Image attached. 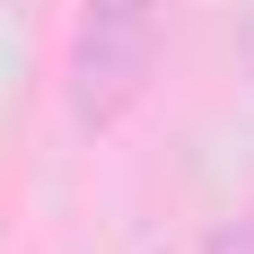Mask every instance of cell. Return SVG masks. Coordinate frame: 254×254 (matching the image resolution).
Listing matches in <instances>:
<instances>
[{
    "label": "cell",
    "instance_id": "6da1fadb",
    "mask_svg": "<svg viewBox=\"0 0 254 254\" xmlns=\"http://www.w3.org/2000/svg\"><path fill=\"white\" fill-rule=\"evenodd\" d=\"M158 44H167V0H79L70 44H62V105L88 140L149 97Z\"/></svg>",
    "mask_w": 254,
    "mask_h": 254
},
{
    "label": "cell",
    "instance_id": "7a4b0ae2",
    "mask_svg": "<svg viewBox=\"0 0 254 254\" xmlns=\"http://www.w3.org/2000/svg\"><path fill=\"white\" fill-rule=\"evenodd\" d=\"M202 254H254V210H246V219H219Z\"/></svg>",
    "mask_w": 254,
    "mask_h": 254
}]
</instances>
